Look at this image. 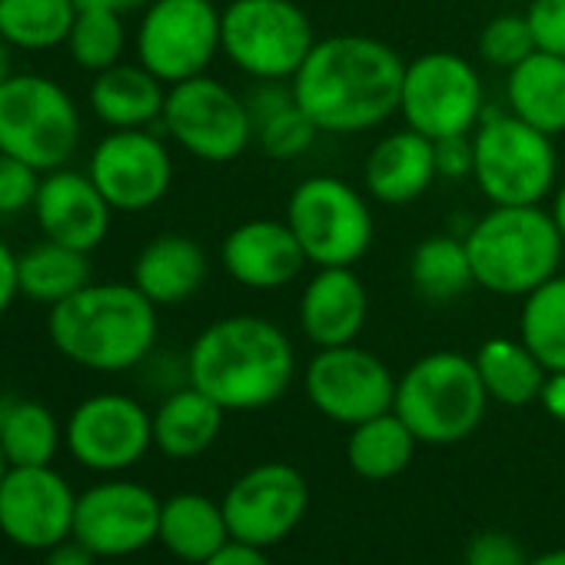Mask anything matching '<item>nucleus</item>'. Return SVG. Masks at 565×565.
I'll return each instance as SVG.
<instances>
[{
    "instance_id": "nucleus-1",
    "label": "nucleus",
    "mask_w": 565,
    "mask_h": 565,
    "mask_svg": "<svg viewBox=\"0 0 565 565\" xmlns=\"http://www.w3.org/2000/svg\"><path fill=\"white\" fill-rule=\"evenodd\" d=\"M406 61L380 38L330 34L297 71L294 94L327 137H356L399 114Z\"/></svg>"
},
{
    "instance_id": "nucleus-2",
    "label": "nucleus",
    "mask_w": 565,
    "mask_h": 565,
    "mask_svg": "<svg viewBox=\"0 0 565 565\" xmlns=\"http://www.w3.org/2000/svg\"><path fill=\"white\" fill-rule=\"evenodd\" d=\"M183 366L186 383L226 413H253L287 396L297 376V350L279 323L256 313H233L196 333Z\"/></svg>"
},
{
    "instance_id": "nucleus-3",
    "label": "nucleus",
    "mask_w": 565,
    "mask_h": 565,
    "mask_svg": "<svg viewBox=\"0 0 565 565\" xmlns=\"http://www.w3.org/2000/svg\"><path fill=\"white\" fill-rule=\"evenodd\" d=\"M160 307L134 282H87L47 313L51 347L90 373H130L143 366L160 340Z\"/></svg>"
},
{
    "instance_id": "nucleus-4",
    "label": "nucleus",
    "mask_w": 565,
    "mask_h": 565,
    "mask_svg": "<svg viewBox=\"0 0 565 565\" xmlns=\"http://www.w3.org/2000/svg\"><path fill=\"white\" fill-rule=\"evenodd\" d=\"M476 287L492 297H529L562 273L565 239L542 206H489L466 230Z\"/></svg>"
},
{
    "instance_id": "nucleus-5",
    "label": "nucleus",
    "mask_w": 565,
    "mask_h": 565,
    "mask_svg": "<svg viewBox=\"0 0 565 565\" xmlns=\"http://www.w3.org/2000/svg\"><path fill=\"white\" fill-rule=\"evenodd\" d=\"M486 406L489 393L472 356L456 350L426 353L396 380L393 413L429 446L469 439L482 426Z\"/></svg>"
},
{
    "instance_id": "nucleus-6",
    "label": "nucleus",
    "mask_w": 565,
    "mask_h": 565,
    "mask_svg": "<svg viewBox=\"0 0 565 565\" xmlns=\"http://www.w3.org/2000/svg\"><path fill=\"white\" fill-rule=\"evenodd\" d=\"M472 147V180L492 206H542L558 186L555 137L502 107H486Z\"/></svg>"
},
{
    "instance_id": "nucleus-7",
    "label": "nucleus",
    "mask_w": 565,
    "mask_h": 565,
    "mask_svg": "<svg viewBox=\"0 0 565 565\" xmlns=\"http://www.w3.org/2000/svg\"><path fill=\"white\" fill-rule=\"evenodd\" d=\"M81 107L44 74H11L0 84V150L41 173L67 167L81 147Z\"/></svg>"
},
{
    "instance_id": "nucleus-8",
    "label": "nucleus",
    "mask_w": 565,
    "mask_h": 565,
    "mask_svg": "<svg viewBox=\"0 0 565 565\" xmlns=\"http://www.w3.org/2000/svg\"><path fill=\"white\" fill-rule=\"evenodd\" d=\"M220 44L223 57L253 84L294 81L317 34L294 0H230L220 8Z\"/></svg>"
},
{
    "instance_id": "nucleus-9",
    "label": "nucleus",
    "mask_w": 565,
    "mask_h": 565,
    "mask_svg": "<svg viewBox=\"0 0 565 565\" xmlns=\"http://www.w3.org/2000/svg\"><path fill=\"white\" fill-rule=\"evenodd\" d=\"M282 220L290 223L310 266L317 269L356 266L376 239L370 196L333 173H313L300 180L287 200Z\"/></svg>"
},
{
    "instance_id": "nucleus-10",
    "label": "nucleus",
    "mask_w": 565,
    "mask_h": 565,
    "mask_svg": "<svg viewBox=\"0 0 565 565\" xmlns=\"http://www.w3.org/2000/svg\"><path fill=\"white\" fill-rule=\"evenodd\" d=\"M486 114V87L469 57L452 51H429L406 61L399 117L409 130L443 140L479 127Z\"/></svg>"
},
{
    "instance_id": "nucleus-11",
    "label": "nucleus",
    "mask_w": 565,
    "mask_h": 565,
    "mask_svg": "<svg viewBox=\"0 0 565 565\" xmlns=\"http://www.w3.org/2000/svg\"><path fill=\"white\" fill-rule=\"evenodd\" d=\"M134 57L167 87L193 81L223 57L213 0H150L134 31Z\"/></svg>"
},
{
    "instance_id": "nucleus-12",
    "label": "nucleus",
    "mask_w": 565,
    "mask_h": 565,
    "mask_svg": "<svg viewBox=\"0 0 565 565\" xmlns=\"http://www.w3.org/2000/svg\"><path fill=\"white\" fill-rule=\"evenodd\" d=\"M160 127L183 153L200 163H233L253 143L246 97L210 74L167 90Z\"/></svg>"
},
{
    "instance_id": "nucleus-13",
    "label": "nucleus",
    "mask_w": 565,
    "mask_h": 565,
    "mask_svg": "<svg viewBox=\"0 0 565 565\" xmlns=\"http://www.w3.org/2000/svg\"><path fill=\"white\" fill-rule=\"evenodd\" d=\"M64 446L87 472L117 476L150 452L153 413L127 393H94L67 416Z\"/></svg>"
},
{
    "instance_id": "nucleus-14",
    "label": "nucleus",
    "mask_w": 565,
    "mask_h": 565,
    "mask_svg": "<svg viewBox=\"0 0 565 565\" xmlns=\"http://www.w3.org/2000/svg\"><path fill=\"white\" fill-rule=\"evenodd\" d=\"M303 393L320 416L353 429L393 409L396 376L376 353L347 343L317 350L303 370Z\"/></svg>"
},
{
    "instance_id": "nucleus-15",
    "label": "nucleus",
    "mask_w": 565,
    "mask_h": 565,
    "mask_svg": "<svg viewBox=\"0 0 565 565\" xmlns=\"http://www.w3.org/2000/svg\"><path fill=\"white\" fill-rule=\"evenodd\" d=\"M220 505L233 542L269 548L303 522L310 486L290 462H259L226 489Z\"/></svg>"
},
{
    "instance_id": "nucleus-16",
    "label": "nucleus",
    "mask_w": 565,
    "mask_h": 565,
    "mask_svg": "<svg viewBox=\"0 0 565 565\" xmlns=\"http://www.w3.org/2000/svg\"><path fill=\"white\" fill-rule=\"evenodd\" d=\"M87 173L117 213H143L170 193L173 153L153 127L107 130L90 150Z\"/></svg>"
},
{
    "instance_id": "nucleus-17",
    "label": "nucleus",
    "mask_w": 565,
    "mask_h": 565,
    "mask_svg": "<svg viewBox=\"0 0 565 565\" xmlns=\"http://www.w3.org/2000/svg\"><path fill=\"white\" fill-rule=\"evenodd\" d=\"M160 509L153 489L134 479L107 476L77 492L74 539H81L97 558H124L157 542Z\"/></svg>"
},
{
    "instance_id": "nucleus-18",
    "label": "nucleus",
    "mask_w": 565,
    "mask_h": 565,
    "mask_svg": "<svg viewBox=\"0 0 565 565\" xmlns=\"http://www.w3.org/2000/svg\"><path fill=\"white\" fill-rule=\"evenodd\" d=\"M77 492L51 466H11L0 482V535L18 548L47 552L74 535Z\"/></svg>"
},
{
    "instance_id": "nucleus-19",
    "label": "nucleus",
    "mask_w": 565,
    "mask_h": 565,
    "mask_svg": "<svg viewBox=\"0 0 565 565\" xmlns=\"http://www.w3.org/2000/svg\"><path fill=\"white\" fill-rule=\"evenodd\" d=\"M220 266L243 290L273 294L287 290L310 266L297 233L287 220L253 216L236 223L220 243Z\"/></svg>"
},
{
    "instance_id": "nucleus-20",
    "label": "nucleus",
    "mask_w": 565,
    "mask_h": 565,
    "mask_svg": "<svg viewBox=\"0 0 565 565\" xmlns=\"http://www.w3.org/2000/svg\"><path fill=\"white\" fill-rule=\"evenodd\" d=\"M31 213L47 239L94 253L107 239L117 210L107 203L87 170H74L67 163L44 173Z\"/></svg>"
},
{
    "instance_id": "nucleus-21",
    "label": "nucleus",
    "mask_w": 565,
    "mask_h": 565,
    "mask_svg": "<svg viewBox=\"0 0 565 565\" xmlns=\"http://www.w3.org/2000/svg\"><path fill=\"white\" fill-rule=\"evenodd\" d=\"M370 317L366 282L353 273V266H320L300 294L297 323L300 333L317 347H347L356 343Z\"/></svg>"
},
{
    "instance_id": "nucleus-22",
    "label": "nucleus",
    "mask_w": 565,
    "mask_h": 565,
    "mask_svg": "<svg viewBox=\"0 0 565 565\" xmlns=\"http://www.w3.org/2000/svg\"><path fill=\"white\" fill-rule=\"evenodd\" d=\"M436 150L433 140L409 130H390L373 143L363 163V190L370 200L383 206H406L416 203L436 180Z\"/></svg>"
},
{
    "instance_id": "nucleus-23",
    "label": "nucleus",
    "mask_w": 565,
    "mask_h": 565,
    "mask_svg": "<svg viewBox=\"0 0 565 565\" xmlns=\"http://www.w3.org/2000/svg\"><path fill=\"white\" fill-rule=\"evenodd\" d=\"M210 276V256L186 233H160L134 256L130 282L153 307L190 303Z\"/></svg>"
},
{
    "instance_id": "nucleus-24",
    "label": "nucleus",
    "mask_w": 565,
    "mask_h": 565,
    "mask_svg": "<svg viewBox=\"0 0 565 565\" xmlns=\"http://www.w3.org/2000/svg\"><path fill=\"white\" fill-rule=\"evenodd\" d=\"M167 84L137 61H120L94 74L87 104L107 130H150L163 117Z\"/></svg>"
},
{
    "instance_id": "nucleus-25",
    "label": "nucleus",
    "mask_w": 565,
    "mask_h": 565,
    "mask_svg": "<svg viewBox=\"0 0 565 565\" xmlns=\"http://www.w3.org/2000/svg\"><path fill=\"white\" fill-rule=\"evenodd\" d=\"M246 107L253 120V143L276 163L300 160L323 137L297 104L290 81H259L246 94Z\"/></svg>"
},
{
    "instance_id": "nucleus-26",
    "label": "nucleus",
    "mask_w": 565,
    "mask_h": 565,
    "mask_svg": "<svg viewBox=\"0 0 565 565\" xmlns=\"http://www.w3.org/2000/svg\"><path fill=\"white\" fill-rule=\"evenodd\" d=\"M226 409L196 386H180L153 409V446L167 459H196L223 433Z\"/></svg>"
},
{
    "instance_id": "nucleus-27",
    "label": "nucleus",
    "mask_w": 565,
    "mask_h": 565,
    "mask_svg": "<svg viewBox=\"0 0 565 565\" xmlns=\"http://www.w3.org/2000/svg\"><path fill=\"white\" fill-rule=\"evenodd\" d=\"M505 110L529 127L562 137L565 134V57L535 51L505 74Z\"/></svg>"
},
{
    "instance_id": "nucleus-28",
    "label": "nucleus",
    "mask_w": 565,
    "mask_h": 565,
    "mask_svg": "<svg viewBox=\"0 0 565 565\" xmlns=\"http://www.w3.org/2000/svg\"><path fill=\"white\" fill-rule=\"evenodd\" d=\"M157 542L180 562L200 565L230 542L223 505L203 492H177L160 509Z\"/></svg>"
},
{
    "instance_id": "nucleus-29",
    "label": "nucleus",
    "mask_w": 565,
    "mask_h": 565,
    "mask_svg": "<svg viewBox=\"0 0 565 565\" xmlns=\"http://www.w3.org/2000/svg\"><path fill=\"white\" fill-rule=\"evenodd\" d=\"M90 282V253L74 246L41 239L18 256V287L21 300L54 310Z\"/></svg>"
},
{
    "instance_id": "nucleus-30",
    "label": "nucleus",
    "mask_w": 565,
    "mask_h": 565,
    "mask_svg": "<svg viewBox=\"0 0 565 565\" xmlns=\"http://www.w3.org/2000/svg\"><path fill=\"white\" fill-rule=\"evenodd\" d=\"M409 282L426 303H452L476 287L466 236L459 233H433L416 243L409 256Z\"/></svg>"
},
{
    "instance_id": "nucleus-31",
    "label": "nucleus",
    "mask_w": 565,
    "mask_h": 565,
    "mask_svg": "<svg viewBox=\"0 0 565 565\" xmlns=\"http://www.w3.org/2000/svg\"><path fill=\"white\" fill-rule=\"evenodd\" d=\"M472 363L479 370L489 399L515 409L535 403L548 376V370L535 360V353L522 340H509V337H492L479 343Z\"/></svg>"
},
{
    "instance_id": "nucleus-32",
    "label": "nucleus",
    "mask_w": 565,
    "mask_h": 565,
    "mask_svg": "<svg viewBox=\"0 0 565 565\" xmlns=\"http://www.w3.org/2000/svg\"><path fill=\"white\" fill-rule=\"evenodd\" d=\"M64 446V426L38 399H0V449L11 466H51Z\"/></svg>"
},
{
    "instance_id": "nucleus-33",
    "label": "nucleus",
    "mask_w": 565,
    "mask_h": 565,
    "mask_svg": "<svg viewBox=\"0 0 565 565\" xmlns=\"http://www.w3.org/2000/svg\"><path fill=\"white\" fill-rule=\"evenodd\" d=\"M416 443L419 439L413 436V429L390 409L350 429L347 459L356 476L370 482H386L413 462Z\"/></svg>"
},
{
    "instance_id": "nucleus-34",
    "label": "nucleus",
    "mask_w": 565,
    "mask_h": 565,
    "mask_svg": "<svg viewBox=\"0 0 565 565\" xmlns=\"http://www.w3.org/2000/svg\"><path fill=\"white\" fill-rule=\"evenodd\" d=\"M74 0H0V38L21 54H44L67 44L77 21Z\"/></svg>"
},
{
    "instance_id": "nucleus-35",
    "label": "nucleus",
    "mask_w": 565,
    "mask_h": 565,
    "mask_svg": "<svg viewBox=\"0 0 565 565\" xmlns=\"http://www.w3.org/2000/svg\"><path fill=\"white\" fill-rule=\"evenodd\" d=\"M519 340L548 373L565 370V273H555L529 297H522Z\"/></svg>"
},
{
    "instance_id": "nucleus-36",
    "label": "nucleus",
    "mask_w": 565,
    "mask_h": 565,
    "mask_svg": "<svg viewBox=\"0 0 565 565\" xmlns=\"http://www.w3.org/2000/svg\"><path fill=\"white\" fill-rule=\"evenodd\" d=\"M127 44H130V34H127L124 14L81 8L64 47L81 71L100 74V71H110L114 64L124 61Z\"/></svg>"
},
{
    "instance_id": "nucleus-37",
    "label": "nucleus",
    "mask_w": 565,
    "mask_h": 565,
    "mask_svg": "<svg viewBox=\"0 0 565 565\" xmlns=\"http://www.w3.org/2000/svg\"><path fill=\"white\" fill-rule=\"evenodd\" d=\"M479 57L482 64L495 67V71H512L519 67L529 54H535V38L529 28L525 14H499L492 18L482 31H479Z\"/></svg>"
},
{
    "instance_id": "nucleus-38",
    "label": "nucleus",
    "mask_w": 565,
    "mask_h": 565,
    "mask_svg": "<svg viewBox=\"0 0 565 565\" xmlns=\"http://www.w3.org/2000/svg\"><path fill=\"white\" fill-rule=\"evenodd\" d=\"M44 173L0 150V216H18L34 210Z\"/></svg>"
},
{
    "instance_id": "nucleus-39",
    "label": "nucleus",
    "mask_w": 565,
    "mask_h": 565,
    "mask_svg": "<svg viewBox=\"0 0 565 565\" xmlns=\"http://www.w3.org/2000/svg\"><path fill=\"white\" fill-rule=\"evenodd\" d=\"M525 18L535 47L565 57V0H529Z\"/></svg>"
},
{
    "instance_id": "nucleus-40",
    "label": "nucleus",
    "mask_w": 565,
    "mask_h": 565,
    "mask_svg": "<svg viewBox=\"0 0 565 565\" xmlns=\"http://www.w3.org/2000/svg\"><path fill=\"white\" fill-rule=\"evenodd\" d=\"M462 565H529L522 545L505 532H479L466 548Z\"/></svg>"
},
{
    "instance_id": "nucleus-41",
    "label": "nucleus",
    "mask_w": 565,
    "mask_h": 565,
    "mask_svg": "<svg viewBox=\"0 0 565 565\" xmlns=\"http://www.w3.org/2000/svg\"><path fill=\"white\" fill-rule=\"evenodd\" d=\"M433 150H436V173L443 180H466V177H472V167H476L472 134L433 140Z\"/></svg>"
},
{
    "instance_id": "nucleus-42",
    "label": "nucleus",
    "mask_w": 565,
    "mask_h": 565,
    "mask_svg": "<svg viewBox=\"0 0 565 565\" xmlns=\"http://www.w3.org/2000/svg\"><path fill=\"white\" fill-rule=\"evenodd\" d=\"M18 297H21V287H18V253L4 239H0V320L11 313Z\"/></svg>"
},
{
    "instance_id": "nucleus-43",
    "label": "nucleus",
    "mask_w": 565,
    "mask_h": 565,
    "mask_svg": "<svg viewBox=\"0 0 565 565\" xmlns=\"http://www.w3.org/2000/svg\"><path fill=\"white\" fill-rule=\"evenodd\" d=\"M200 565H273L269 562V555L263 552V548H256V545H246V542H226L216 555H210L206 562H200Z\"/></svg>"
},
{
    "instance_id": "nucleus-44",
    "label": "nucleus",
    "mask_w": 565,
    "mask_h": 565,
    "mask_svg": "<svg viewBox=\"0 0 565 565\" xmlns=\"http://www.w3.org/2000/svg\"><path fill=\"white\" fill-rule=\"evenodd\" d=\"M44 565H97V555L81 542V539H64L54 548H47Z\"/></svg>"
},
{
    "instance_id": "nucleus-45",
    "label": "nucleus",
    "mask_w": 565,
    "mask_h": 565,
    "mask_svg": "<svg viewBox=\"0 0 565 565\" xmlns=\"http://www.w3.org/2000/svg\"><path fill=\"white\" fill-rule=\"evenodd\" d=\"M539 403L545 406V413L558 423H565V370L562 373H548Z\"/></svg>"
},
{
    "instance_id": "nucleus-46",
    "label": "nucleus",
    "mask_w": 565,
    "mask_h": 565,
    "mask_svg": "<svg viewBox=\"0 0 565 565\" xmlns=\"http://www.w3.org/2000/svg\"><path fill=\"white\" fill-rule=\"evenodd\" d=\"M77 8H97V11H117V14H137L143 11L150 0H74Z\"/></svg>"
},
{
    "instance_id": "nucleus-47",
    "label": "nucleus",
    "mask_w": 565,
    "mask_h": 565,
    "mask_svg": "<svg viewBox=\"0 0 565 565\" xmlns=\"http://www.w3.org/2000/svg\"><path fill=\"white\" fill-rule=\"evenodd\" d=\"M552 206H548V213H552V220H555V226H558V233H562V239H565V177L558 180V186L552 190Z\"/></svg>"
},
{
    "instance_id": "nucleus-48",
    "label": "nucleus",
    "mask_w": 565,
    "mask_h": 565,
    "mask_svg": "<svg viewBox=\"0 0 565 565\" xmlns=\"http://www.w3.org/2000/svg\"><path fill=\"white\" fill-rule=\"evenodd\" d=\"M11 74H14V47L0 38V84H4Z\"/></svg>"
},
{
    "instance_id": "nucleus-49",
    "label": "nucleus",
    "mask_w": 565,
    "mask_h": 565,
    "mask_svg": "<svg viewBox=\"0 0 565 565\" xmlns=\"http://www.w3.org/2000/svg\"><path fill=\"white\" fill-rule=\"evenodd\" d=\"M529 565H565V548H548V552L535 555Z\"/></svg>"
},
{
    "instance_id": "nucleus-50",
    "label": "nucleus",
    "mask_w": 565,
    "mask_h": 565,
    "mask_svg": "<svg viewBox=\"0 0 565 565\" xmlns=\"http://www.w3.org/2000/svg\"><path fill=\"white\" fill-rule=\"evenodd\" d=\"M8 469H11V462H8V456H4V449H0V482H4V476H8Z\"/></svg>"
}]
</instances>
